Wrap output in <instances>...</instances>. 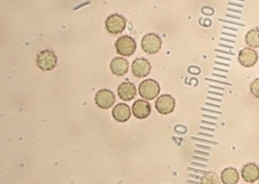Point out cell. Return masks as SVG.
I'll return each instance as SVG.
<instances>
[{
	"label": "cell",
	"mask_w": 259,
	"mask_h": 184,
	"mask_svg": "<svg viewBox=\"0 0 259 184\" xmlns=\"http://www.w3.org/2000/svg\"><path fill=\"white\" fill-rule=\"evenodd\" d=\"M160 85L154 79H145L139 85V94L145 100H153L160 93Z\"/></svg>",
	"instance_id": "1"
},
{
	"label": "cell",
	"mask_w": 259,
	"mask_h": 184,
	"mask_svg": "<svg viewBox=\"0 0 259 184\" xmlns=\"http://www.w3.org/2000/svg\"><path fill=\"white\" fill-rule=\"evenodd\" d=\"M115 51L120 57H130L135 54L137 42L130 35H121L115 40Z\"/></svg>",
	"instance_id": "2"
},
{
	"label": "cell",
	"mask_w": 259,
	"mask_h": 184,
	"mask_svg": "<svg viewBox=\"0 0 259 184\" xmlns=\"http://www.w3.org/2000/svg\"><path fill=\"white\" fill-rule=\"evenodd\" d=\"M36 65L42 71H52L58 65V57L52 50H44L36 56Z\"/></svg>",
	"instance_id": "3"
},
{
	"label": "cell",
	"mask_w": 259,
	"mask_h": 184,
	"mask_svg": "<svg viewBox=\"0 0 259 184\" xmlns=\"http://www.w3.org/2000/svg\"><path fill=\"white\" fill-rule=\"evenodd\" d=\"M162 38L160 35L154 32L145 34L141 40V47L143 51L149 55H155L160 52L162 48Z\"/></svg>",
	"instance_id": "4"
},
{
	"label": "cell",
	"mask_w": 259,
	"mask_h": 184,
	"mask_svg": "<svg viewBox=\"0 0 259 184\" xmlns=\"http://www.w3.org/2000/svg\"><path fill=\"white\" fill-rule=\"evenodd\" d=\"M126 25V19L123 15L113 13L105 19V29L109 34L115 35L121 33Z\"/></svg>",
	"instance_id": "5"
},
{
	"label": "cell",
	"mask_w": 259,
	"mask_h": 184,
	"mask_svg": "<svg viewBox=\"0 0 259 184\" xmlns=\"http://www.w3.org/2000/svg\"><path fill=\"white\" fill-rule=\"evenodd\" d=\"M94 102L99 108L108 109L113 106L115 102V95L111 90L103 88L96 92L94 96Z\"/></svg>",
	"instance_id": "6"
},
{
	"label": "cell",
	"mask_w": 259,
	"mask_h": 184,
	"mask_svg": "<svg viewBox=\"0 0 259 184\" xmlns=\"http://www.w3.org/2000/svg\"><path fill=\"white\" fill-rule=\"evenodd\" d=\"M155 108L162 115L170 114L175 108V99L170 94H162L157 98Z\"/></svg>",
	"instance_id": "7"
},
{
	"label": "cell",
	"mask_w": 259,
	"mask_h": 184,
	"mask_svg": "<svg viewBox=\"0 0 259 184\" xmlns=\"http://www.w3.org/2000/svg\"><path fill=\"white\" fill-rule=\"evenodd\" d=\"M238 61L244 68H252L258 61V54L255 49L246 47L239 52Z\"/></svg>",
	"instance_id": "8"
},
{
	"label": "cell",
	"mask_w": 259,
	"mask_h": 184,
	"mask_svg": "<svg viewBox=\"0 0 259 184\" xmlns=\"http://www.w3.org/2000/svg\"><path fill=\"white\" fill-rule=\"evenodd\" d=\"M132 73L137 78H144L148 76L152 70L150 62L145 58H137L131 65Z\"/></svg>",
	"instance_id": "9"
},
{
	"label": "cell",
	"mask_w": 259,
	"mask_h": 184,
	"mask_svg": "<svg viewBox=\"0 0 259 184\" xmlns=\"http://www.w3.org/2000/svg\"><path fill=\"white\" fill-rule=\"evenodd\" d=\"M151 104L148 100H136L132 106V113L138 119H145L151 114Z\"/></svg>",
	"instance_id": "10"
},
{
	"label": "cell",
	"mask_w": 259,
	"mask_h": 184,
	"mask_svg": "<svg viewBox=\"0 0 259 184\" xmlns=\"http://www.w3.org/2000/svg\"><path fill=\"white\" fill-rule=\"evenodd\" d=\"M128 68H130L128 62L123 57H115L111 60L109 64L110 72L117 77L125 75L128 72Z\"/></svg>",
	"instance_id": "11"
},
{
	"label": "cell",
	"mask_w": 259,
	"mask_h": 184,
	"mask_svg": "<svg viewBox=\"0 0 259 184\" xmlns=\"http://www.w3.org/2000/svg\"><path fill=\"white\" fill-rule=\"evenodd\" d=\"M111 115L114 120L117 122H125L131 118L132 115V108L126 103H117L113 106Z\"/></svg>",
	"instance_id": "12"
},
{
	"label": "cell",
	"mask_w": 259,
	"mask_h": 184,
	"mask_svg": "<svg viewBox=\"0 0 259 184\" xmlns=\"http://www.w3.org/2000/svg\"><path fill=\"white\" fill-rule=\"evenodd\" d=\"M117 95L123 101L133 100L137 95V88L131 82H122L117 87Z\"/></svg>",
	"instance_id": "13"
},
{
	"label": "cell",
	"mask_w": 259,
	"mask_h": 184,
	"mask_svg": "<svg viewBox=\"0 0 259 184\" xmlns=\"http://www.w3.org/2000/svg\"><path fill=\"white\" fill-rule=\"evenodd\" d=\"M241 176L244 181L253 183L259 179V167L255 163H248L243 166L241 170Z\"/></svg>",
	"instance_id": "14"
},
{
	"label": "cell",
	"mask_w": 259,
	"mask_h": 184,
	"mask_svg": "<svg viewBox=\"0 0 259 184\" xmlns=\"http://www.w3.org/2000/svg\"><path fill=\"white\" fill-rule=\"evenodd\" d=\"M221 181L223 184H237L240 179L239 172L233 167L225 168L221 172Z\"/></svg>",
	"instance_id": "15"
},
{
	"label": "cell",
	"mask_w": 259,
	"mask_h": 184,
	"mask_svg": "<svg viewBox=\"0 0 259 184\" xmlns=\"http://www.w3.org/2000/svg\"><path fill=\"white\" fill-rule=\"evenodd\" d=\"M245 41L252 49L259 48V28L255 27L248 30L245 35Z\"/></svg>",
	"instance_id": "16"
},
{
	"label": "cell",
	"mask_w": 259,
	"mask_h": 184,
	"mask_svg": "<svg viewBox=\"0 0 259 184\" xmlns=\"http://www.w3.org/2000/svg\"><path fill=\"white\" fill-rule=\"evenodd\" d=\"M221 178L214 172H206L200 178V184H221Z\"/></svg>",
	"instance_id": "17"
},
{
	"label": "cell",
	"mask_w": 259,
	"mask_h": 184,
	"mask_svg": "<svg viewBox=\"0 0 259 184\" xmlns=\"http://www.w3.org/2000/svg\"><path fill=\"white\" fill-rule=\"evenodd\" d=\"M250 92L255 98L259 99V78H256L250 84Z\"/></svg>",
	"instance_id": "18"
},
{
	"label": "cell",
	"mask_w": 259,
	"mask_h": 184,
	"mask_svg": "<svg viewBox=\"0 0 259 184\" xmlns=\"http://www.w3.org/2000/svg\"><path fill=\"white\" fill-rule=\"evenodd\" d=\"M258 184H259V183H258Z\"/></svg>",
	"instance_id": "19"
}]
</instances>
